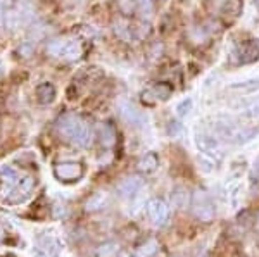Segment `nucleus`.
<instances>
[{
    "label": "nucleus",
    "mask_w": 259,
    "mask_h": 257,
    "mask_svg": "<svg viewBox=\"0 0 259 257\" xmlns=\"http://www.w3.org/2000/svg\"><path fill=\"white\" fill-rule=\"evenodd\" d=\"M33 52H35V45H33L31 41H23L18 47V50H16V54H18L19 57H23V59H30L33 56Z\"/></svg>",
    "instance_id": "nucleus-23"
},
{
    "label": "nucleus",
    "mask_w": 259,
    "mask_h": 257,
    "mask_svg": "<svg viewBox=\"0 0 259 257\" xmlns=\"http://www.w3.org/2000/svg\"><path fill=\"white\" fill-rule=\"evenodd\" d=\"M107 200H109V197H107L106 192H97V193H94L89 200H87L85 209L87 211H100V209L106 207Z\"/></svg>",
    "instance_id": "nucleus-18"
},
{
    "label": "nucleus",
    "mask_w": 259,
    "mask_h": 257,
    "mask_svg": "<svg viewBox=\"0 0 259 257\" xmlns=\"http://www.w3.org/2000/svg\"><path fill=\"white\" fill-rule=\"evenodd\" d=\"M6 21V12H4V9H2V6H0V24Z\"/></svg>",
    "instance_id": "nucleus-30"
},
{
    "label": "nucleus",
    "mask_w": 259,
    "mask_h": 257,
    "mask_svg": "<svg viewBox=\"0 0 259 257\" xmlns=\"http://www.w3.org/2000/svg\"><path fill=\"white\" fill-rule=\"evenodd\" d=\"M157 166H159V157H157L154 152H147L142 159L139 161V164H137V168H139L140 173H145V175H149V173H154L157 169Z\"/></svg>",
    "instance_id": "nucleus-15"
},
{
    "label": "nucleus",
    "mask_w": 259,
    "mask_h": 257,
    "mask_svg": "<svg viewBox=\"0 0 259 257\" xmlns=\"http://www.w3.org/2000/svg\"><path fill=\"white\" fill-rule=\"evenodd\" d=\"M161 2H166V0H161Z\"/></svg>",
    "instance_id": "nucleus-34"
},
{
    "label": "nucleus",
    "mask_w": 259,
    "mask_h": 257,
    "mask_svg": "<svg viewBox=\"0 0 259 257\" xmlns=\"http://www.w3.org/2000/svg\"><path fill=\"white\" fill-rule=\"evenodd\" d=\"M99 138H100V143L104 147H112L116 143V131L111 124H100L99 128Z\"/></svg>",
    "instance_id": "nucleus-17"
},
{
    "label": "nucleus",
    "mask_w": 259,
    "mask_h": 257,
    "mask_svg": "<svg viewBox=\"0 0 259 257\" xmlns=\"http://www.w3.org/2000/svg\"><path fill=\"white\" fill-rule=\"evenodd\" d=\"M83 175H85V169L80 163H74V161H66V163H59L54 168V176L59 181L64 183H73V181H80Z\"/></svg>",
    "instance_id": "nucleus-5"
},
{
    "label": "nucleus",
    "mask_w": 259,
    "mask_h": 257,
    "mask_svg": "<svg viewBox=\"0 0 259 257\" xmlns=\"http://www.w3.org/2000/svg\"><path fill=\"white\" fill-rule=\"evenodd\" d=\"M56 130L61 136H64L69 143L76 147H87L92 138V130L89 123L78 114L66 113L56 121Z\"/></svg>",
    "instance_id": "nucleus-1"
},
{
    "label": "nucleus",
    "mask_w": 259,
    "mask_h": 257,
    "mask_svg": "<svg viewBox=\"0 0 259 257\" xmlns=\"http://www.w3.org/2000/svg\"><path fill=\"white\" fill-rule=\"evenodd\" d=\"M254 6H256L257 9H259V0H254Z\"/></svg>",
    "instance_id": "nucleus-33"
},
{
    "label": "nucleus",
    "mask_w": 259,
    "mask_h": 257,
    "mask_svg": "<svg viewBox=\"0 0 259 257\" xmlns=\"http://www.w3.org/2000/svg\"><path fill=\"white\" fill-rule=\"evenodd\" d=\"M119 9L123 14H132L133 11H137V0H121Z\"/></svg>",
    "instance_id": "nucleus-26"
},
{
    "label": "nucleus",
    "mask_w": 259,
    "mask_h": 257,
    "mask_svg": "<svg viewBox=\"0 0 259 257\" xmlns=\"http://www.w3.org/2000/svg\"><path fill=\"white\" fill-rule=\"evenodd\" d=\"M4 237H6V230H4V226L0 225V242L4 240Z\"/></svg>",
    "instance_id": "nucleus-31"
},
{
    "label": "nucleus",
    "mask_w": 259,
    "mask_h": 257,
    "mask_svg": "<svg viewBox=\"0 0 259 257\" xmlns=\"http://www.w3.org/2000/svg\"><path fill=\"white\" fill-rule=\"evenodd\" d=\"M192 106H194L192 98H183V100L177 106V114H178V118H185V116H189V114H190V111H192Z\"/></svg>",
    "instance_id": "nucleus-24"
},
{
    "label": "nucleus",
    "mask_w": 259,
    "mask_h": 257,
    "mask_svg": "<svg viewBox=\"0 0 259 257\" xmlns=\"http://www.w3.org/2000/svg\"><path fill=\"white\" fill-rule=\"evenodd\" d=\"M207 9L216 16H237L240 11V0H206Z\"/></svg>",
    "instance_id": "nucleus-12"
},
{
    "label": "nucleus",
    "mask_w": 259,
    "mask_h": 257,
    "mask_svg": "<svg viewBox=\"0 0 259 257\" xmlns=\"http://www.w3.org/2000/svg\"><path fill=\"white\" fill-rule=\"evenodd\" d=\"M33 186H35V178H33L31 175L21 176L19 183L16 185V188L12 190L11 195L7 197L6 204H12V205H14V204H23V202L31 195Z\"/></svg>",
    "instance_id": "nucleus-8"
},
{
    "label": "nucleus",
    "mask_w": 259,
    "mask_h": 257,
    "mask_svg": "<svg viewBox=\"0 0 259 257\" xmlns=\"http://www.w3.org/2000/svg\"><path fill=\"white\" fill-rule=\"evenodd\" d=\"M21 175L18 169H14L12 166H4L0 169V198L4 202L7 200V197L12 193V190L16 188V185L19 183Z\"/></svg>",
    "instance_id": "nucleus-7"
},
{
    "label": "nucleus",
    "mask_w": 259,
    "mask_h": 257,
    "mask_svg": "<svg viewBox=\"0 0 259 257\" xmlns=\"http://www.w3.org/2000/svg\"><path fill=\"white\" fill-rule=\"evenodd\" d=\"M192 211H194L195 218L204 223H209L216 214V207L212 204V198L209 193L204 190H195L192 193Z\"/></svg>",
    "instance_id": "nucleus-3"
},
{
    "label": "nucleus",
    "mask_w": 259,
    "mask_h": 257,
    "mask_svg": "<svg viewBox=\"0 0 259 257\" xmlns=\"http://www.w3.org/2000/svg\"><path fill=\"white\" fill-rule=\"evenodd\" d=\"M171 93H173V86L169 83H156V85L150 86L142 93V100L147 104L164 102L171 97Z\"/></svg>",
    "instance_id": "nucleus-11"
},
{
    "label": "nucleus",
    "mask_w": 259,
    "mask_h": 257,
    "mask_svg": "<svg viewBox=\"0 0 259 257\" xmlns=\"http://www.w3.org/2000/svg\"><path fill=\"white\" fill-rule=\"evenodd\" d=\"M6 26L9 28V30H18L19 26H23L24 24V21H23V14H21V11L19 9H11V11H7V14H6Z\"/></svg>",
    "instance_id": "nucleus-19"
},
{
    "label": "nucleus",
    "mask_w": 259,
    "mask_h": 257,
    "mask_svg": "<svg viewBox=\"0 0 259 257\" xmlns=\"http://www.w3.org/2000/svg\"><path fill=\"white\" fill-rule=\"evenodd\" d=\"M195 145H197L199 152L202 156L209 157V159H220L223 156V148H221L220 138L209 133H197L195 135Z\"/></svg>",
    "instance_id": "nucleus-6"
},
{
    "label": "nucleus",
    "mask_w": 259,
    "mask_h": 257,
    "mask_svg": "<svg viewBox=\"0 0 259 257\" xmlns=\"http://www.w3.org/2000/svg\"><path fill=\"white\" fill-rule=\"evenodd\" d=\"M230 90H235V92H242V93H254L259 90V78L257 80L233 83V85H230Z\"/></svg>",
    "instance_id": "nucleus-20"
},
{
    "label": "nucleus",
    "mask_w": 259,
    "mask_h": 257,
    "mask_svg": "<svg viewBox=\"0 0 259 257\" xmlns=\"http://www.w3.org/2000/svg\"><path fill=\"white\" fill-rule=\"evenodd\" d=\"M259 59V45L254 40L244 41V43L237 45L232 52H230V62L232 64H252Z\"/></svg>",
    "instance_id": "nucleus-4"
},
{
    "label": "nucleus",
    "mask_w": 259,
    "mask_h": 257,
    "mask_svg": "<svg viewBox=\"0 0 259 257\" xmlns=\"http://www.w3.org/2000/svg\"><path fill=\"white\" fill-rule=\"evenodd\" d=\"M147 216L156 226H162L169 219V207L162 198H150L147 202Z\"/></svg>",
    "instance_id": "nucleus-9"
},
{
    "label": "nucleus",
    "mask_w": 259,
    "mask_h": 257,
    "mask_svg": "<svg viewBox=\"0 0 259 257\" xmlns=\"http://www.w3.org/2000/svg\"><path fill=\"white\" fill-rule=\"evenodd\" d=\"M47 54L54 57H62V59H66V61H76L81 57L83 48L78 40L54 38L47 43Z\"/></svg>",
    "instance_id": "nucleus-2"
},
{
    "label": "nucleus",
    "mask_w": 259,
    "mask_h": 257,
    "mask_svg": "<svg viewBox=\"0 0 259 257\" xmlns=\"http://www.w3.org/2000/svg\"><path fill=\"white\" fill-rule=\"evenodd\" d=\"M180 130H182V126H180V123H177V121H171V123H169V126H168V133H169L171 136L178 135V133H180Z\"/></svg>",
    "instance_id": "nucleus-28"
},
{
    "label": "nucleus",
    "mask_w": 259,
    "mask_h": 257,
    "mask_svg": "<svg viewBox=\"0 0 259 257\" xmlns=\"http://www.w3.org/2000/svg\"><path fill=\"white\" fill-rule=\"evenodd\" d=\"M250 176H252L254 180H259V157L252 163V168H250Z\"/></svg>",
    "instance_id": "nucleus-29"
},
{
    "label": "nucleus",
    "mask_w": 259,
    "mask_h": 257,
    "mask_svg": "<svg viewBox=\"0 0 259 257\" xmlns=\"http://www.w3.org/2000/svg\"><path fill=\"white\" fill-rule=\"evenodd\" d=\"M36 97H38L40 104L47 106V104L54 102V98H56V88L50 83H41V85H38V88H36Z\"/></svg>",
    "instance_id": "nucleus-16"
},
{
    "label": "nucleus",
    "mask_w": 259,
    "mask_h": 257,
    "mask_svg": "<svg viewBox=\"0 0 259 257\" xmlns=\"http://www.w3.org/2000/svg\"><path fill=\"white\" fill-rule=\"evenodd\" d=\"M259 116V98H256L254 102H250L247 107L244 109V118H257Z\"/></svg>",
    "instance_id": "nucleus-25"
},
{
    "label": "nucleus",
    "mask_w": 259,
    "mask_h": 257,
    "mask_svg": "<svg viewBox=\"0 0 259 257\" xmlns=\"http://www.w3.org/2000/svg\"><path fill=\"white\" fill-rule=\"evenodd\" d=\"M4 74V66H2V62H0V76Z\"/></svg>",
    "instance_id": "nucleus-32"
},
{
    "label": "nucleus",
    "mask_w": 259,
    "mask_h": 257,
    "mask_svg": "<svg viewBox=\"0 0 259 257\" xmlns=\"http://www.w3.org/2000/svg\"><path fill=\"white\" fill-rule=\"evenodd\" d=\"M137 12L140 14L142 19L150 18L154 12V4L152 0H137Z\"/></svg>",
    "instance_id": "nucleus-22"
},
{
    "label": "nucleus",
    "mask_w": 259,
    "mask_h": 257,
    "mask_svg": "<svg viewBox=\"0 0 259 257\" xmlns=\"http://www.w3.org/2000/svg\"><path fill=\"white\" fill-rule=\"evenodd\" d=\"M38 252L45 257H57L61 254V243L59 240L52 235H45L38 240Z\"/></svg>",
    "instance_id": "nucleus-14"
},
{
    "label": "nucleus",
    "mask_w": 259,
    "mask_h": 257,
    "mask_svg": "<svg viewBox=\"0 0 259 257\" xmlns=\"http://www.w3.org/2000/svg\"><path fill=\"white\" fill-rule=\"evenodd\" d=\"M144 186V181L140 180L139 176H128L124 180H121V183L118 185V193L121 197H133L140 192V188Z\"/></svg>",
    "instance_id": "nucleus-13"
},
{
    "label": "nucleus",
    "mask_w": 259,
    "mask_h": 257,
    "mask_svg": "<svg viewBox=\"0 0 259 257\" xmlns=\"http://www.w3.org/2000/svg\"><path fill=\"white\" fill-rule=\"evenodd\" d=\"M118 113L123 118V121H126L130 126H135V128H142L145 123H147V118H145L144 113H140L137 107H133L132 104L121 100L118 102Z\"/></svg>",
    "instance_id": "nucleus-10"
},
{
    "label": "nucleus",
    "mask_w": 259,
    "mask_h": 257,
    "mask_svg": "<svg viewBox=\"0 0 259 257\" xmlns=\"http://www.w3.org/2000/svg\"><path fill=\"white\" fill-rule=\"evenodd\" d=\"M157 250H159L157 240H147L140 248H137V257H152Z\"/></svg>",
    "instance_id": "nucleus-21"
},
{
    "label": "nucleus",
    "mask_w": 259,
    "mask_h": 257,
    "mask_svg": "<svg viewBox=\"0 0 259 257\" xmlns=\"http://www.w3.org/2000/svg\"><path fill=\"white\" fill-rule=\"evenodd\" d=\"M173 202L177 204L178 207H183L187 204V193H185V190L183 188H177L175 190V193H173Z\"/></svg>",
    "instance_id": "nucleus-27"
}]
</instances>
